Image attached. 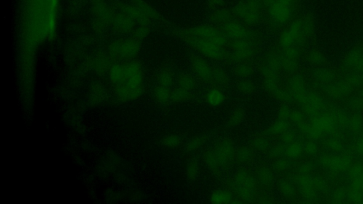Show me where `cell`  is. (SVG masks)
<instances>
[{"instance_id":"6da1fadb","label":"cell","mask_w":363,"mask_h":204,"mask_svg":"<svg viewBox=\"0 0 363 204\" xmlns=\"http://www.w3.org/2000/svg\"><path fill=\"white\" fill-rule=\"evenodd\" d=\"M263 24L273 34L279 35L300 15L302 0H262Z\"/></svg>"},{"instance_id":"7a4b0ae2","label":"cell","mask_w":363,"mask_h":204,"mask_svg":"<svg viewBox=\"0 0 363 204\" xmlns=\"http://www.w3.org/2000/svg\"><path fill=\"white\" fill-rule=\"evenodd\" d=\"M315 21L311 13L300 14L278 35L277 46L280 49L302 46L314 35Z\"/></svg>"},{"instance_id":"3957f363","label":"cell","mask_w":363,"mask_h":204,"mask_svg":"<svg viewBox=\"0 0 363 204\" xmlns=\"http://www.w3.org/2000/svg\"><path fill=\"white\" fill-rule=\"evenodd\" d=\"M175 33L177 37L203 56L217 62H226L228 60L229 54L228 47L221 46L209 40L182 34L177 32H175Z\"/></svg>"},{"instance_id":"277c9868","label":"cell","mask_w":363,"mask_h":204,"mask_svg":"<svg viewBox=\"0 0 363 204\" xmlns=\"http://www.w3.org/2000/svg\"><path fill=\"white\" fill-rule=\"evenodd\" d=\"M231 9L236 19L251 28H255L263 23L262 0H240Z\"/></svg>"},{"instance_id":"5b68a950","label":"cell","mask_w":363,"mask_h":204,"mask_svg":"<svg viewBox=\"0 0 363 204\" xmlns=\"http://www.w3.org/2000/svg\"><path fill=\"white\" fill-rule=\"evenodd\" d=\"M261 44V41L254 40L230 41L227 63L236 64L250 61L258 53Z\"/></svg>"},{"instance_id":"8992f818","label":"cell","mask_w":363,"mask_h":204,"mask_svg":"<svg viewBox=\"0 0 363 204\" xmlns=\"http://www.w3.org/2000/svg\"><path fill=\"white\" fill-rule=\"evenodd\" d=\"M257 181L255 174L247 169H240L233 178V189L244 202H251L255 197Z\"/></svg>"},{"instance_id":"52a82bcc","label":"cell","mask_w":363,"mask_h":204,"mask_svg":"<svg viewBox=\"0 0 363 204\" xmlns=\"http://www.w3.org/2000/svg\"><path fill=\"white\" fill-rule=\"evenodd\" d=\"M217 27L220 28L221 31L224 33L230 41L254 40L263 42V33L260 30L251 28L238 19Z\"/></svg>"},{"instance_id":"ba28073f","label":"cell","mask_w":363,"mask_h":204,"mask_svg":"<svg viewBox=\"0 0 363 204\" xmlns=\"http://www.w3.org/2000/svg\"><path fill=\"white\" fill-rule=\"evenodd\" d=\"M175 32L202 38V39L209 40V41L221 45V46H225V47L228 48L230 43V40L225 36L223 32L221 31L220 28L212 24L211 25L205 24V25L196 26L191 28L177 29Z\"/></svg>"},{"instance_id":"9c48e42d","label":"cell","mask_w":363,"mask_h":204,"mask_svg":"<svg viewBox=\"0 0 363 204\" xmlns=\"http://www.w3.org/2000/svg\"><path fill=\"white\" fill-rule=\"evenodd\" d=\"M213 149L221 168L224 170L229 168L236 161V150L229 139L224 138L219 140L216 143Z\"/></svg>"},{"instance_id":"30bf717a","label":"cell","mask_w":363,"mask_h":204,"mask_svg":"<svg viewBox=\"0 0 363 204\" xmlns=\"http://www.w3.org/2000/svg\"><path fill=\"white\" fill-rule=\"evenodd\" d=\"M190 68L194 76L203 82L212 83L213 64L201 55L192 54L190 57Z\"/></svg>"},{"instance_id":"8fae6325","label":"cell","mask_w":363,"mask_h":204,"mask_svg":"<svg viewBox=\"0 0 363 204\" xmlns=\"http://www.w3.org/2000/svg\"><path fill=\"white\" fill-rule=\"evenodd\" d=\"M140 48L139 40L121 39L115 41L111 46V52L113 55L121 57H132L138 53Z\"/></svg>"},{"instance_id":"7c38bea8","label":"cell","mask_w":363,"mask_h":204,"mask_svg":"<svg viewBox=\"0 0 363 204\" xmlns=\"http://www.w3.org/2000/svg\"><path fill=\"white\" fill-rule=\"evenodd\" d=\"M343 69L348 71L363 70V47L358 46L348 52L343 63Z\"/></svg>"},{"instance_id":"4fadbf2b","label":"cell","mask_w":363,"mask_h":204,"mask_svg":"<svg viewBox=\"0 0 363 204\" xmlns=\"http://www.w3.org/2000/svg\"><path fill=\"white\" fill-rule=\"evenodd\" d=\"M138 11L141 18V25H148L153 19H159L160 15L156 9H153L148 3L143 0H134L133 4Z\"/></svg>"},{"instance_id":"5bb4252c","label":"cell","mask_w":363,"mask_h":204,"mask_svg":"<svg viewBox=\"0 0 363 204\" xmlns=\"http://www.w3.org/2000/svg\"><path fill=\"white\" fill-rule=\"evenodd\" d=\"M235 19H236L233 10L229 8L222 7L215 9L209 16V22L216 26L224 25Z\"/></svg>"},{"instance_id":"9a60e30c","label":"cell","mask_w":363,"mask_h":204,"mask_svg":"<svg viewBox=\"0 0 363 204\" xmlns=\"http://www.w3.org/2000/svg\"><path fill=\"white\" fill-rule=\"evenodd\" d=\"M134 19L128 17L126 14L120 12L119 14H114L111 24L115 31L124 33L132 29L134 25Z\"/></svg>"},{"instance_id":"2e32d148","label":"cell","mask_w":363,"mask_h":204,"mask_svg":"<svg viewBox=\"0 0 363 204\" xmlns=\"http://www.w3.org/2000/svg\"><path fill=\"white\" fill-rule=\"evenodd\" d=\"M255 176L257 184L261 185L263 187H270L274 181L273 170L267 166H260L257 167L255 172Z\"/></svg>"},{"instance_id":"e0dca14e","label":"cell","mask_w":363,"mask_h":204,"mask_svg":"<svg viewBox=\"0 0 363 204\" xmlns=\"http://www.w3.org/2000/svg\"><path fill=\"white\" fill-rule=\"evenodd\" d=\"M196 79L197 78L193 75L188 74V73H180L176 76L175 80L177 87L193 92L197 88L198 83Z\"/></svg>"},{"instance_id":"ac0fdd59","label":"cell","mask_w":363,"mask_h":204,"mask_svg":"<svg viewBox=\"0 0 363 204\" xmlns=\"http://www.w3.org/2000/svg\"><path fill=\"white\" fill-rule=\"evenodd\" d=\"M255 158V153L252 148L241 146L236 150V161L240 165H247L252 163Z\"/></svg>"},{"instance_id":"d6986e66","label":"cell","mask_w":363,"mask_h":204,"mask_svg":"<svg viewBox=\"0 0 363 204\" xmlns=\"http://www.w3.org/2000/svg\"><path fill=\"white\" fill-rule=\"evenodd\" d=\"M232 72L240 79H249L255 73V68L250 62H241L235 64Z\"/></svg>"},{"instance_id":"ffe728a7","label":"cell","mask_w":363,"mask_h":204,"mask_svg":"<svg viewBox=\"0 0 363 204\" xmlns=\"http://www.w3.org/2000/svg\"><path fill=\"white\" fill-rule=\"evenodd\" d=\"M230 78L228 73L222 66L213 64V79L212 84H216L217 87H227L229 84Z\"/></svg>"},{"instance_id":"44dd1931","label":"cell","mask_w":363,"mask_h":204,"mask_svg":"<svg viewBox=\"0 0 363 204\" xmlns=\"http://www.w3.org/2000/svg\"><path fill=\"white\" fill-rule=\"evenodd\" d=\"M206 101L211 106H218L223 103L225 100L224 94L217 87L209 89L205 95Z\"/></svg>"},{"instance_id":"7402d4cb","label":"cell","mask_w":363,"mask_h":204,"mask_svg":"<svg viewBox=\"0 0 363 204\" xmlns=\"http://www.w3.org/2000/svg\"><path fill=\"white\" fill-rule=\"evenodd\" d=\"M176 79L175 73L173 70L169 68H164L158 73V85L166 86V87H172Z\"/></svg>"},{"instance_id":"603a6c76","label":"cell","mask_w":363,"mask_h":204,"mask_svg":"<svg viewBox=\"0 0 363 204\" xmlns=\"http://www.w3.org/2000/svg\"><path fill=\"white\" fill-rule=\"evenodd\" d=\"M211 203L215 204H227L235 203L233 195L226 190L219 189L214 191L210 196Z\"/></svg>"},{"instance_id":"cb8c5ba5","label":"cell","mask_w":363,"mask_h":204,"mask_svg":"<svg viewBox=\"0 0 363 204\" xmlns=\"http://www.w3.org/2000/svg\"><path fill=\"white\" fill-rule=\"evenodd\" d=\"M204 160L208 168L214 173H218L222 170L213 148H210L205 151L204 154Z\"/></svg>"},{"instance_id":"d4e9b609","label":"cell","mask_w":363,"mask_h":204,"mask_svg":"<svg viewBox=\"0 0 363 204\" xmlns=\"http://www.w3.org/2000/svg\"><path fill=\"white\" fill-rule=\"evenodd\" d=\"M172 87L166 86L158 85L154 90V96L158 102L162 103H167L172 102Z\"/></svg>"},{"instance_id":"484cf974","label":"cell","mask_w":363,"mask_h":204,"mask_svg":"<svg viewBox=\"0 0 363 204\" xmlns=\"http://www.w3.org/2000/svg\"><path fill=\"white\" fill-rule=\"evenodd\" d=\"M236 89L240 93L249 95L255 92L256 86L253 81L250 79H241L236 84Z\"/></svg>"},{"instance_id":"4316f807","label":"cell","mask_w":363,"mask_h":204,"mask_svg":"<svg viewBox=\"0 0 363 204\" xmlns=\"http://www.w3.org/2000/svg\"><path fill=\"white\" fill-rule=\"evenodd\" d=\"M246 118V112L243 108H237L232 112L228 120V127L231 128L238 127L242 124Z\"/></svg>"},{"instance_id":"83f0119b","label":"cell","mask_w":363,"mask_h":204,"mask_svg":"<svg viewBox=\"0 0 363 204\" xmlns=\"http://www.w3.org/2000/svg\"><path fill=\"white\" fill-rule=\"evenodd\" d=\"M193 97V92L177 87L172 90V102L181 103L191 100Z\"/></svg>"},{"instance_id":"f1b7e54d","label":"cell","mask_w":363,"mask_h":204,"mask_svg":"<svg viewBox=\"0 0 363 204\" xmlns=\"http://www.w3.org/2000/svg\"><path fill=\"white\" fill-rule=\"evenodd\" d=\"M206 135H196L192 138L187 143L186 151L188 152H194L204 146L207 142Z\"/></svg>"},{"instance_id":"f546056e","label":"cell","mask_w":363,"mask_h":204,"mask_svg":"<svg viewBox=\"0 0 363 204\" xmlns=\"http://www.w3.org/2000/svg\"><path fill=\"white\" fill-rule=\"evenodd\" d=\"M199 166L198 161L195 159H192L189 161L187 165V178L190 181H194L197 178L199 174Z\"/></svg>"},{"instance_id":"4dcf8cb0","label":"cell","mask_w":363,"mask_h":204,"mask_svg":"<svg viewBox=\"0 0 363 204\" xmlns=\"http://www.w3.org/2000/svg\"><path fill=\"white\" fill-rule=\"evenodd\" d=\"M252 147L259 152H265L269 149L270 141L265 137L258 136L252 140Z\"/></svg>"},{"instance_id":"1f68e13d","label":"cell","mask_w":363,"mask_h":204,"mask_svg":"<svg viewBox=\"0 0 363 204\" xmlns=\"http://www.w3.org/2000/svg\"><path fill=\"white\" fill-rule=\"evenodd\" d=\"M287 128V124L285 120H279L276 121L274 124H272L271 127L268 129V133L270 135H279L285 131Z\"/></svg>"},{"instance_id":"d6a6232c","label":"cell","mask_w":363,"mask_h":204,"mask_svg":"<svg viewBox=\"0 0 363 204\" xmlns=\"http://www.w3.org/2000/svg\"><path fill=\"white\" fill-rule=\"evenodd\" d=\"M307 60L313 65H320L325 62V57L320 51L313 49L308 52Z\"/></svg>"},{"instance_id":"836d02e7","label":"cell","mask_w":363,"mask_h":204,"mask_svg":"<svg viewBox=\"0 0 363 204\" xmlns=\"http://www.w3.org/2000/svg\"><path fill=\"white\" fill-rule=\"evenodd\" d=\"M182 140L180 136L177 135H166L163 138V143L165 146L169 148H175L180 146L181 144Z\"/></svg>"},{"instance_id":"e575fe53","label":"cell","mask_w":363,"mask_h":204,"mask_svg":"<svg viewBox=\"0 0 363 204\" xmlns=\"http://www.w3.org/2000/svg\"><path fill=\"white\" fill-rule=\"evenodd\" d=\"M150 29L148 25H140L138 28H136L134 32V38L137 40H141L146 37L149 34Z\"/></svg>"},{"instance_id":"d590c367","label":"cell","mask_w":363,"mask_h":204,"mask_svg":"<svg viewBox=\"0 0 363 204\" xmlns=\"http://www.w3.org/2000/svg\"><path fill=\"white\" fill-rule=\"evenodd\" d=\"M302 148L297 143H292L285 150V153L290 158H297L300 155Z\"/></svg>"},{"instance_id":"8d00e7d4","label":"cell","mask_w":363,"mask_h":204,"mask_svg":"<svg viewBox=\"0 0 363 204\" xmlns=\"http://www.w3.org/2000/svg\"><path fill=\"white\" fill-rule=\"evenodd\" d=\"M279 189L281 192L285 196L290 195V194H292V191H293L292 185L286 180H282V181H279Z\"/></svg>"},{"instance_id":"74e56055","label":"cell","mask_w":363,"mask_h":204,"mask_svg":"<svg viewBox=\"0 0 363 204\" xmlns=\"http://www.w3.org/2000/svg\"><path fill=\"white\" fill-rule=\"evenodd\" d=\"M289 165L288 161L284 159H277L276 162H275L273 167H274V169L276 171L283 172L284 170H287Z\"/></svg>"},{"instance_id":"f35d334b","label":"cell","mask_w":363,"mask_h":204,"mask_svg":"<svg viewBox=\"0 0 363 204\" xmlns=\"http://www.w3.org/2000/svg\"><path fill=\"white\" fill-rule=\"evenodd\" d=\"M225 0H207V6L208 9L211 10H215L224 6Z\"/></svg>"},{"instance_id":"ab89813d","label":"cell","mask_w":363,"mask_h":204,"mask_svg":"<svg viewBox=\"0 0 363 204\" xmlns=\"http://www.w3.org/2000/svg\"><path fill=\"white\" fill-rule=\"evenodd\" d=\"M284 152V149L282 145H277V146L273 147L270 150V155L272 158L277 159L280 157Z\"/></svg>"},{"instance_id":"60d3db41","label":"cell","mask_w":363,"mask_h":204,"mask_svg":"<svg viewBox=\"0 0 363 204\" xmlns=\"http://www.w3.org/2000/svg\"><path fill=\"white\" fill-rule=\"evenodd\" d=\"M291 111L287 107H282L280 108L279 112V119L282 120H286L287 118L290 116Z\"/></svg>"}]
</instances>
